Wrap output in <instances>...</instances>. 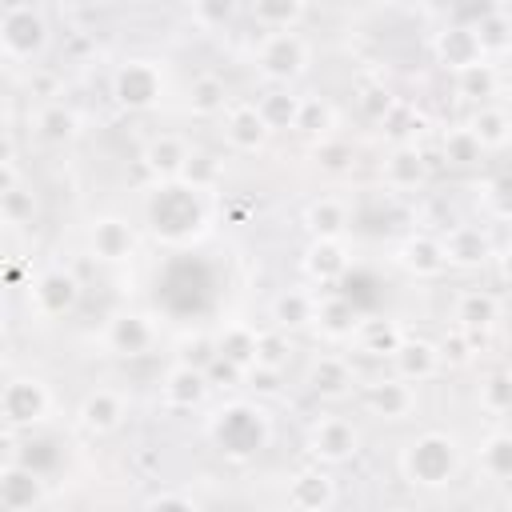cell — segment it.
Listing matches in <instances>:
<instances>
[{
	"mask_svg": "<svg viewBox=\"0 0 512 512\" xmlns=\"http://www.w3.org/2000/svg\"><path fill=\"white\" fill-rule=\"evenodd\" d=\"M232 108V100H228V88H224V80L220 76H212V72H200L192 84H188V112L192 116H224Z\"/></svg>",
	"mask_w": 512,
	"mask_h": 512,
	"instance_id": "cell-34",
	"label": "cell"
},
{
	"mask_svg": "<svg viewBox=\"0 0 512 512\" xmlns=\"http://www.w3.org/2000/svg\"><path fill=\"white\" fill-rule=\"evenodd\" d=\"M36 136H40L44 144H72V140L80 136V116H76L68 104L52 100V104H44V108L36 112Z\"/></svg>",
	"mask_w": 512,
	"mask_h": 512,
	"instance_id": "cell-36",
	"label": "cell"
},
{
	"mask_svg": "<svg viewBox=\"0 0 512 512\" xmlns=\"http://www.w3.org/2000/svg\"><path fill=\"white\" fill-rule=\"evenodd\" d=\"M128 416V396L120 388H92L80 408H76V424L88 432V436H108L124 424Z\"/></svg>",
	"mask_w": 512,
	"mask_h": 512,
	"instance_id": "cell-15",
	"label": "cell"
},
{
	"mask_svg": "<svg viewBox=\"0 0 512 512\" xmlns=\"http://www.w3.org/2000/svg\"><path fill=\"white\" fill-rule=\"evenodd\" d=\"M440 244H444L448 268H464V272L484 268V264L496 256V244H492V236H488L484 224H452V228L440 236Z\"/></svg>",
	"mask_w": 512,
	"mask_h": 512,
	"instance_id": "cell-12",
	"label": "cell"
},
{
	"mask_svg": "<svg viewBox=\"0 0 512 512\" xmlns=\"http://www.w3.org/2000/svg\"><path fill=\"white\" fill-rule=\"evenodd\" d=\"M480 408L492 412V416L512 412V372H492L480 384Z\"/></svg>",
	"mask_w": 512,
	"mask_h": 512,
	"instance_id": "cell-45",
	"label": "cell"
},
{
	"mask_svg": "<svg viewBox=\"0 0 512 512\" xmlns=\"http://www.w3.org/2000/svg\"><path fill=\"white\" fill-rule=\"evenodd\" d=\"M164 96V72L156 60H144V56H132L124 64H116L112 72V100L128 112H144L152 108L156 100Z\"/></svg>",
	"mask_w": 512,
	"mask_h": 512,
	"instance_id": "cell-5",
	"label": "cell"
},
{
	"mask_svg": "<svg viewBox=\"0 0 512 512\" xmlns=\"http://www.w3.org/2000/svg\"><path fill=\"white\" fill-rule=\"evenodd\" d=\"M452 320H456V328L484 336L500 320V296L488 292V288H464L456 296V304H452Z\"/></svg>",
	"mask_w": 512,
	"mask_h": 512,
	"instance_id": "cell-24",
	"label": "cell"
},
{
	"mask_svg": "<svg viewBox=\"0 0 512 512\" xmlns=\"http://www.w3.org/2000/svg\"><path fill=\"white\" fill-rule=\"evenodd\" d=\"M140 248V236L136 228L124 220V216H96L88 224V252L104 264H124L132 260Z\"/></svg>",
	"mask_w": 512,
	"mask_h": 512,
	"instance_id": "cell-11",
	"label": "cell"
},
{
	"mask_svg": "<svg viewBox=\"0 0 512 512\" xmlns=\"http://www.w3.org/2000/svg\"><path fill=\"white\" fill-rule=\"evenodd\" d=\"M28 304L36 316L44 320H56V316H68L76 304H80V280L68 272V268H44L32 276L28 284Z\"/></svg>",
	"mask_w": 512,
	"mask_h": 512,
	"instance_id": "cell-7",
	"label": "cell"
},
{
	"mask_svg": "<svg viewBox=\"0 0 512 512\" xmlns=\"http://www.w3.org/2000/svg\"><path fill=\"white\" fill-rule=\"evenodd\" d=\"M48 48V16L28 0H12L0 8V52L12 64L36 60Z\"/></svg>",
	"mask_w": 512,
	"mask_h": 512,
	"instance_id": "cell-3",
	"label": "cell"
},
{
	"mask_svg": "<svg viewBox=\"0 0 512 512\" xmlns=\"http://www.w3.org/2000/svg\"><path fill=\"white\" fill-rule=\"evenodd\" d=\"M404 340H408V332H404L392 316H360V324H356V332H352L356 352H364V356H372V360H392Z\"/></svg>",
	"mask_w": 512,
	"mask_h": 512,
	"instance_id": "cell-20",
	"label": "cell"
},
{
	"mask_svg": "<svg viewBox=\"0 0 512 512\" xmlns=\"http://www.w3.org/2000/svg\"><path fill=\"white\" fill-rule=\"evenodd\" d=\"M504 508H508V512H512V496H508V504H504Z\"/></svg>",
	"mask_w": 512,
	"mask_h": 512,
	"instance_id": "cell-54",
	"label": "cell"
},
{
	"mask_svg": "<svg viewBox=\"0 0 512 512\" xmlns=\"http://www.w3.org/2000/svg\"><path fill=\"white\" fill-rule=\"evenodd\" d=\"M440 156L452 168H472V164L484 160V148H480V140H476V132L468 124H456V128H448L440 136Z\"/></svg>",
	"mask_w": 512,
	"mask_h": 512,
	"instance_id": "cell-38",
	"label": "cell"
},
{
	"mask_svg": "<svg viewBox=\"0 0 512 512\" xmlns=\"http://www.w3.org/2000/svg\"><path fill=\"white\" fill-rule=\"evenodd\" d=\"M288 360H292V336L280 332V328H264L260 332V344H256V368L284 372Z\"/></svg>",
	"mask_w": 512,
	"mask_h": 512,
	"instance_id": "cell-44",
	"label": "cell"
},
{
	"mask_svg": "<svg viewBox=\"0 0 512 512\" xmlns=\"http://www.w3.org/2000/svg\"><path fill=\"white\" fill-rule=\"evenodd\" d=\"M392 104H396V96H392L388 88H368V92L360 96V108H364V116H368L372 124H380V120L388 116Z\"/></svg>",
	"mask_w": 512,
	"mask_h": 512,
	"instance_id": "cell-50",
	"label": "cell"
},
{
	"mask_svg": "<svg viewBox=\"0 0 512 512\" xmlns=\"http://www.w3.org/2000/svg\"><path fill=\"white\" fill-rule=\"evenodd\" d=\"M488 512H508V508H488Z\"/></svg>",
	"mask_w": 512,
	"mask_h": 512,
	"instance_id": "cell-55",
	"label": "cell"
},
{
	"mask_svg": "<svg viewBox=\"0 0 512 512\" xmlns=\"http://www.w3.org/2000/svg\"><path fill=\"white\" fill-rule=\"evenodd\" d=\"M468 128L476 132V140H480V148H484V152H500V148H508V144H512V112H508V108L484 104V108H476V112H472Z\"/></svg>",
	"mask_w": 512,
	"mask_h": 512,
	"instance_id": "cell-32",
	"label": "cell"
},
{
	"mask_svg": "<svg viewBox=\"0 0 512 512\" xmlns=\"http://www.w3.org/2000/svg\"><path fill=\"white\" fill-rule=\"evenodd\" d=\"M208 392H212L208 372L196 368V364H184V360L172 364L164 372V380H160V400H164L168 412H192V408H200L208 400Z\"/></svg>",
	"mask_w": 512,
	"mask_h": 512,
	"instance_id": "cell-14",
	"label": "cell"
},
{
	"mask_svg": "<svg viewBox=\"0 0 512 512\" xmlns=\"http://www.w3.org/2000/svg\"><path fill=\"white\" fill-rule=\"evenodd\" d=\"M220 176H224V156H216V152H192V160H188V168L180 176V188H188V192H212L220 184Z\"/></svg>",
	"mask_w": 512,
	"mask_h": 512,
	"instance_id": "cell-41",
	"label": "cell"
},
{
	"mask_svg": "<svg viewBox=\"0 0 512 512\" xmlns=\"http://www.w3.org/2000/svg\"><path fill=\"white\" fill-rule=\"evenodd\" d=\"M304 272L320 288L340 284L348 276V248H344V240H312L308 252H304Z\"/></svg>",
	"mask_w": 512,
	"mask_h": 512,
	"instance_id": "cell-28",
	"label": "cell"
},
{
	"mask_svg": "<svg viewBox=\"0 0 512 512\" xmlns=\"http://www.w3.org/2000/svg\"><path fill=\"white\" fill-rule=\"evenodd\" d=\"M0 216H4L8 228L28 224V220L36 216V200H32V192H24V188H8V192H0Z\"/></svg>",
	"mask_w": 512,
	"mask_h": 512,
	"instance_id": "cell-47",
	"label": "cell"
},
{
	"mask_svg": "<svg viewBox=\"0 0 512 512\" xmlns=\"http://www.w3.org/2000/svg\"><path fill=\"white\" fill-rule=\"evenodd\" d=\"M40 500H44L40 476L20 460H4L0 464V504H4V512H32Z\"/></svg>",
	"mask_w": 512,
	"mask_h": 512,
	"instance_id": "cell-19",
	"label": "cell"
},
{
	"mask_svg": "<svg viewBox=\"0 0 512 512\" xmlns=\"http://www.w3.org/2000/svg\"><path fill=\"white\" fill-rule=\"evenodd\" d=\"M392 364H396V376H404L408 384H424L444 368V352H440V344H432L424 336H408L400 344V352L392 356Z\"/></svg>",
	"mask_w": 512,
	"mask_h": 512,
	"instance_id": "cell-25",
	"label": "cell"
},
{
	"mask_svg": "<svg viewBox=\"0 0 512 512\" xmlns=\"http://www.w3.org/2000/svg\"><path fill=\"white\" fill-rule=\"evenodd\" d=\"M288 504L296 512H328L336 504V480L324 464H308L288 480Z\"/></svg>",
	"mask_w": 512,
	"mask_h": 512,
	"instance_id": "cell-18",
	"label": "cell"
},
{
	"mask_svg": "<svg viewBox=\"0 0 512 512\" xmlns=\"http://www.w3.org/2000/svg\"><path fill=\"white\" fill-rule=\"evenodd\" d=\"M420 124H424V116L416 112V104H408V100H400L396 96V104L388 108V116L380 120V132L384 136H392L396 144H416L412 136L420 132Z\"/></svg>",
	"mask_w": 512,
	"mask_h": 512,
	"instance_id": "cell-43",
	"label": "cell"
},
{
	"mask_svg": "<svg viewBox=\"0 0 512 512\" xmlns=\"http://www.w3.org/2000/svg\"><path fill=\"white\" fill-rule=\"evenodd\" d=\"M312 64V44L300 28L292 32H264L256 40V72L268 80V88H292Z\"/></svg>",
	"mask_w": 512,
	"mask_h": 512,
	"instance_id": "cell-2",
	"label": "cell"
},
{
	"mask_svg": "<svg viewBox=\"0 0 512 512\" xmlns=\"http://www.w3.org/2000/svg\"><path fill=\"white\" fill-rule=\"evenodd\" d=\"M396 260H400L404 272H412V276H420V280H432V276H440V272L448 268L444 244H440V236H432V232L408 236V240L396 248Z\"/></svg>",
	"mask_w": 512,
	"mask_h": 512,
	"instance_id": "cell-27",
	"label": "cell"
},
{
	"mask_svg": "<svg viewBox=\"0 0 512 512\" xmlns=\"http://www.w3.org/2000/svg\"><path fill=\"white\" fill-rule=\"evenodd\" d=\"M256 344H260V332L252 324H244V320H232V324H224L216 332V356H224L240 372L256 368Z\"/></svg>",
	"mask_w": 512,
	"mask_h": 512,
	"instance_id": "cell-30",
	"label": "cell"
},
{
	"mask_svg": "<svg viewBox=\"0 0 512 512\" xmlns=\"http://www.w3.org/2000/svg\"><path fill=\"white\" fill-rule=\"evenodd\" d=\"M192 152H196V148H188L184 136L160 132V136H152V140L144 144L140 164H144V172H148L152 180H160V184H180V176H184Z\"/></svg>",
	"mask_w": 512,
	"mask_h": 512,
	"instance_id": "cell-13",
	"label": "cell"
},
{
	"mask_svg": "<svg viewBox=\"0 0 512 512\" xmlns=\"http://www.w3.org/2000/svg\"><path fill=\"white\" fill-rule=\"evenodd\" d=\"M480 344H484V336L464 332V328H452V336H444V340H440V352H444V360H448V364H464Z\"/></svg>",
	"mask_w": 512,
	"mask_h": 512,
	"instance_id": "cell-48",
	"label": "cell"
},
{
	"mask_svg": "<svg viewBox=\"0 0 512 512\" xmlns=\"http://www.w3.org/2000/svg\"><path fill=\"white\" fill-rule=\"evenodd\" d=\"M268 136H272V128H268V120L260 116V108H256V100H236L228 112H224V144L232 148V152H260L264 144H268Z\"/></svg>",
	"mask_w": 512,
	"mask_h": 512,
	"instance_id": "cell-16",
	"label": "cell"
},
{
	"mask_svg": "<svg viewBox=\"0 0 512 512\" xmlns=\"http://www.w3.org/2000/svg\"><path fill=\"white\" fill-rule=\"evenodd\" d=\"M212 436H216V444H220L224 452L248 456V452H256V448L264 444V436H268L264 412H260V408H248V404H232V408H224V412L216 416Z\"/></svg>",
	"mask_w": 512,
	"mask_h": 512,
	"instance_id": "cell-8",
	"label": "cell"
},
{
	"mask_svg": "<svg viewBox=\"0 0 512 512\" xmlns=\"http://www.w3.org/2000/svg\"><path fill=\"white\" fill-rule=\"evenodd\" d=\"M296 132H304L308 140H328V136H336V108H332L324 96H304Z\"/></svg>",
	"mask_w": 512,
	"mask_h": 512,
	"instance_id": "cell-40",
	"label": "cell"
},
{
	"mask_svg": "<svg viewBox=\"0 0 512 512\" xmlns=\"http://www.w3.org/2000/svg\"><path fill=\"white\" fill-rule=\"evenodd\" d=\"M432 56H436V64L448 68L452 76L464 72V68H472V64H484V60H488V56L480 52V40H476L472 24H464V20L444 24V28L432 32Z\"/></svg>",
	"mask_w": 512,
	"mask_h": 512,
	"instance_id": "cell-10",
	"label": "cell"
},
{
	"mask_svg": "<svg viewBox=\"0 0 512 512\" xmlns=\"http://www.w3.org/2000/svg\"><path fill=\"white\" fill-rule=\"evenodd\" d=\"M248 16L256 20L260 32H292L308 16V4H300V0H256V4H248Z\"/></svg>",
	"mask_w": 512,
	"mask_h": 512,
	"instance_id": "cell-33",
	"label": "cell"
},
{
	"mask_svg": "<svg viewBox=\"0 0 512 512\" xmlns=\"http://www.w3.org/2000/svg\"><path fill=\"white\" fill-rule=\"evenodd\" d=\"M392 512H428V508H416V504H400V508H392Z\"/></svg>",
	"mask_w": 512,
	"mask_h": 512,
	"instance_id": "cell-53",
	"label": "cell"
},
{
	"mask_svg": "<svg viewBox=\"0 0 512 512\" xmlns=\"http://www.w3.org/2000/svg\"><path fill=\"white\" fill-rule=\"evenodd\" d=\"M312 156L324 172H344L352 164V144L344 136H328V140H316L312 144Z\"/></svg>",
	"mask_w": 512,
	"mask_h": 512,
	"instance_id": "cell-46",
	"label": "cell"
},
{
	"mask_svg": "<svg viewBox=\"0 0 512 512\" xmlns=\"http://www.w3.org/2000/svg\"><path fill=\"white\" fill-rule=\"evenodd\" d=\"M456 468H460V444H456V436L436 432V428L420 432L400 452V472L416 488H444V484H452Z\"/></svg>",
	"mask_w": 512,
	"mask_h": 512,
	"instance_id": "cell-1",
	"label": "cell"
},
{
	"mask_svg": "<svg viewBox=\"0 0 512 512\" xmlns=\"http://www.w3.org/2000/svg\"><path fill=\"white\" fill-rule=\"evenodd\" d=\"M156 340H160L156 320L148 312H132V308L116 312L104 328V344L112 356H148L156 348Z\"/></svg>",
	"mask_w": 512,
	"mask_h": 512,
	"instance_id": "cell-9",
	"label": "cell"
},
{
	"mask_svg": "<svg viewBox=\"0 0 512 512\" xmlns=\"http://www.w3.org/2000/svg\"><path fill=\"white\" fill-rule=\"evenodd\" d=\"M468 16H472V20H464V24H472V32H476V40H480V52H484L488 60L512 52V12H508L504 4L472 8Z\"/></svg>",
	"mask_w": 512,
	"mask_h": 512,
	"instance_id": "cell-22",
	"label": "cell"
},
{
	"mask_svg": "<svg viewBox=\"0 0 512 512\" xmlns=\"http://www.w3.org/2000/svg\"><path fill=\"white\" fill-rule=\"evenodd\" d=\"M476 464H480V472H484L488 480L512 484V432H488L484 444H480Z\"/></svg>",
	"mask_w": 512,
	"mask_h": 512,
	"instance_id": "cell-37",
	"label": "cell"
},
{
	"mask_svg": "<svg viewBox=\"0 0 512 512\" xmlns=\"http://www.w3.org/2000/svg\"><path fill=\"white\" fill-rule=\"evenodd\" d=\"M356 324H360V316H356V308H352L348 296H340V292L320 296V308H316V328H320V336H328V340H352Z\"/></svg>",
	"mask_w": 512,
	"mask_h": 512,
	"instance_id": "cell-31",
	"label": "cell"
},
{
	"mask_svg": "<svg viewBox=\"0 0 512 512\" xmlns=\"http://www.w3.org/2000/svg\"><path fill=\"white\" fill-rule=\"evenodd\" d=\"M316 308H320V296L316 292H308V288H284V292L272 296L268 320L280 332H296V328H312L316 324Z\"/></svg>",
	"mask_w": 512,
	"mask_h": 512,
	"instance_id": "cell-23",
	"label": "cell"
},
{
	"mask_svg": "<svg viewBox=\"0 0 512 512\" xmlns=\"http://www.w3.org/2000/svg\"><path fill=\"white\" fill-rule=\"evenodd\" d=\"M260 116L268 120L272 132H296V120H300V108H304V96H296L292 88H268L260 100H256Z\"/></svg>",
	"mask_w": 512,
	"mask_h": 512,
	"instance_id": "cell-35",
	"label": "cell"
},
{
	"mask_svg": "<svg viewBox=\"0 0 512 512\" xmlns=\"http://www.w3.org/2000/svg\"><path fill=\"white\" fill-rule=\"evenodd\" d=\"M52 388L40 380V376H12L0 392V416H4V428L8 432H20V428H32L40 420H48L52 412Z\"/></svg>",
	"mask_w": 512,
	"mask_h": 512,
	"instance_id": "cell-4",
	"label": "cell"
},
{
	"mask_svg": "<svg viewBox=\"0 0 512 512\" xmlns=\"http://www.w3.org/2000/svg\"><path fill=\"white\" fill-rule=\"evenodd\" d=\"M304 228L312 240H344L348 232V204L340 196H316L304 208Z\"/></svg>",
	"mask_w": 512,
	"mask_h": 512,
	"instance_id": "cell-29",
	"label": "cell"
},
{
	"mask_svg": "<svg viewBox=\"0 0 512 512\" xmlns=\"http://www.w3.org/2000/svg\"><path fill=\"white\" fill-rule=\"evenodd\" d=\"M452 80H456V96H464V100H472V104H480V108H484V100L496 96V88H500V76H496V64H492V60L472 64V68L456 72Z\"/></svg>",
	"mask_w": 512,
	"mask_h": 512,
	"instance_id": "cell-39",
	"label": "cell"
},
{
	"mask_svg": "<svg viewBox=\"0 0 512 512\" xmlns=\"http://www.w3.org/2000/svg\"><path fill=\"white\" fill-rule=\"evenodd\" d=\"M144 512H200V508H196V500L184 496V492H156V496L144 504Z\"/></svg>",
	"mask_w": 512,
	"mask_h": 512,
	"instance_id": "cell-51",
	"label": "cell"
},
{
	"mask_svg": "<svg viewBox=\"0 0 512 512\" xmlns=\"http://www.w3.org/2000/svg\"><path fill=\"white\" fill-rule=\"evenodd\" d=\"M308 388H312L320 400H344V396L356 388V372H352L348 356H340V352H320V356L308 364Z\"/></svg>",
	"mask_w": 512,
	"mask_h": 512,
	"instance_id": "cell-21",
	"label": "cell"
},
{
	"mask_svg": "<svg viewBox=\"0 0 512 512\" xmlns=\"http://www.w3.org/2000/svg\"><path fill=\"white\" fill-rule=\"evenodd\" d=\"M416 384H408L404 376H380L364 388V408L380 420H408L416 412Z\"/></svg>",
	"mask_w": 512,
	"mask_h": 512,
	"instance_id": "cell-17",
	"label": "cell"
},
{
	"mask_svg": "<svg viewBox=\"0 0 512 512\" xmlns=\"http://www.w3.org/2000/svg\"><path fill=\"white\" fill-rule=\"evenodd\" d=\"M384 184L392 192H412L428 180V160L420 152V144H396L388 156H384V168H380Z\"/></svg>",
	"mask_w": 512,
	"mask_h": 512,
	"instance_id": "cell-26",
	"label": "cell"
},
{
	"mask_svg": "<svg viewBox=\"0 0 512 512\" xmlns=\"http://www.w3.org/2000/svg\"><path fill=\"white\" fill-rule=\"evenodd\" d=\"M236 16V4L232 0H196L192 4V20L200 28H216V24H228Z\"/></svg>",
	"mask_w": 512,
	"mask_h": 512,
	"instance_id": "cell-49",
	"label": "cell"
},
{
	"mask_svg": "<svg viewBox=\"0 0 512 512\" xmlns=\"http://www.w3.org/2000/svg\"><path fill=\"white\" fill-rule=\"evenodd\" d=\"M496 260H500V276H504V284H512V240L496 252Z\"/></svg>",
	"mask_w": 512,
	"mask_h": 512,
	"instance_id": "cell-52",
	"label": "cell"
},
{
	"mask_svg": "<svg viewBox=\"0 0 512 512\" xmlns=\"http://www.w3.org/2000/svg\"><path fill=\"white\" fill-rule=\"evenodd\" d=\"M476 200L492 220H512V172L488 176L476 184Z\"/></svg>",
	"mask_w": 512,
	"mask_h": 512,
	"instance_id": "cell-42",
	"label": "cell"
},
{
	"mask_svg": "<svg viewBox=\"0 0 512 512\" xmlns=\"http://www.w3.org/2000/svg\"><path fill=\"white\" fill-rule=\"evenodd\" d=\"M308 456L324 468H336V464H348L356 452H360V428L348 420V416H316L308 424Z\"/></svg>",
	"mask_w": 512,
	"mask_h": 512,
	"instance_id": "cell-6",
	"label": "cell"
}]
</instances>
